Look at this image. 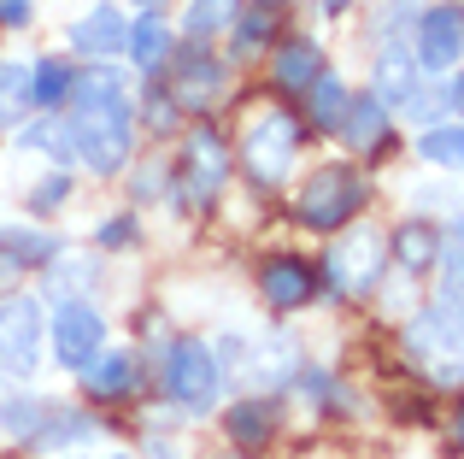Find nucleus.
<instances>
[{
  "label": "nucleus",
  "instance_id": "f257e3e1",
  "mask_svg": "<svg viewBox=\"0 0 464 459\" xmlns=\"http://www.w3.org/2000/svg\"><path fill=\"white\" fill-rule=\"evenodd\" d=\"M59 130H65L71 160H82L94 177H118L130 165V94L71 106V112L59 118Z\"/></svg>",
  "mask_w": 464,
  "mask_h": 459
},
{
  "label": "nucleus",
  "instance_id": "f03ea898",
  "mask_svg": "<svg viewBox=\"0 0 464 459\" xmlns=\"http://www.w3.org/2000/svg\"><path fill=\"white\" fill-rule=\"evenodd\" d=\"M300 160V118L283 112V106H271V112H259L247 124V136H241V165H247V177L259 189H276L288 171H295Z\"/></svg>",
  "mask_w": 464,
  "mask_h": 459
},
{
  "label": "nucleus",
  "instance_id": "7ed1b4c3",
  "mask_svg": "<svg viewBox=\"0 0 464 459\" xmlns=\"http://www.w3.org/2000/svg\"><path fill=\"white\" fill-rule=\"evenodd\" d=\"M359 207H364V177L353 165H324V171L306 177V189L295 200V219L306 230H341V224H353Z\"/></svg>",
  "mask_w": 464,
  "mask_h": 459
},
{
  "label": "nucleus",
  "instance_id": "20e7f679",
  "mask_svg": "<svg viewBox=\"0 0 464 459\" xmlns=\"http://www.w3.org/2000/svg\"><path fill=\"white\" fill-rule=\"evenodd\" d=\"M165 389L188 413H212L218 395H224V366H218V354L206 342H177L165 366Z\"/></svg>",
  "mask_w": 464,
  "mask_h": 459
},
{
  "label": "nucleus",
  "instance_id": "39448f33",
  "mask_svg": "<svg viewBox=\"0 0 464 459\" xmlns=\"http://www.w3.org/2000/svg\"><path fill=\"white\" fill-rule=\"evenodd\" d=\"M42 359V307L30 295L0 300V377H30Z\"/></svg>",
  "mask_w": 464,
  "mask_h": 459
},
{
  "label": "nucleus",
  "instance_id": "423d86ee",
  "mask_svg": "<svg viewBox=\"0 0 464 459\" xmlns=\"http://www.w3.org/2000/svg\"><path fill=\"white\" fill-rule=\"evenodd\" d=\"M382 236L376 230H353V236H341L335 248H329V283H335V295H371L376 277H382Z\"/></svg>",
  "mask_w": 464,
  "mask_h": 459
},
{
  "label": "nucleus",
  "instance_id": "0eeeda50",
  "mask_svg": "<svg viewBox=\"0 0 464 459\" xmlns=\"http://www.w3.org/2000/svg\"><path fill=\"white\" fill-rule=\"evenodd\" d=\"M224 177H229V153H224V142H218L212 130H194L188 148H182V165H177V189H182V200H188V207H206V200L224 189Z\"/></svg>",
  "mask_w": 464,
  "mask_h": 459
},
{
  "label": "nucleus",
  "instance_id": "6e6552de",
  "mask_svg": "<svg viewBox=\"0 0 464 459\" xmlns=\"http://www.w3.org/2000/svg\"><path fill=\"white\" fill-rule=\"evenodd\" d=\"M106 347V318L89 307V300H65L53 312V354L65 371H82L94 354Z\"/></svg>",
  "mask_w": 464,
  "mask_h": 459
},
{
  "label": "nucleus",
  "instance_id": "1a4fd4ad",
  "mask_svg": "<svg viewBox=\"0 0 464 459\" xmlns=\"http://www.w3.org/2000/svg\"><path fill=\"white\" fill-rule=\"evenodd\" d=\"M165 94H170L177 112H212V101L224 94V59H212V54L177 59V65H170Z\"/></svg>",
  "mask_w": 464,
  "mask_h": 459
},
{
  "label": "nucleus",
  "instance_id": "9d476101",
  "mask_svg": "<svg viewBox=\"0 0 464 459\" xmlns=\"http://www.w3.org/2000/svg\"><path fill=\"white\" fill-rule=\"evenodd\" d=\"M459 6L447 0V6H430L423 12V35H418V65L423 71H435V77H447V71H459V42H464V30H459Z\"/></svg>",
  "mask_w": 464,
  "mask_h": 459
},
{
  "label": "nucleus",
  "instance_id": "9b49d317",
  "mask_svg": "<svg viewBox=\"0 0 464 459\" xmlns=\"http://www.w3.org/2000/svg\"><path fill=\"white\" fill-rule=\"evenodd\" d=\"M312 288H317V283H312V265H306V259H288V253H283V259H265V271H259V295L271 300L276 312L306 307Z\"/></svg>",
  "mask_w": 464,
  "mask_h": 459
},
{
  "label": "nucleus",
  "instance_id": "f8f14e48",
  "mask_svg": "<svg viewBox=\"0 0 464 459\" xmlns=\"http://www.w3.org/2000/svg\"><path fill=\"white\" fill-rule=\"evenodd\" d=\"M82 383H89L94 401H124V395L136 389V359H130L124 347H101V354L82 366Z\"/></svg>",
  "mask_w": 464,
  "mask_h": 459
},
{
  "label": "nucleus",
  "instance_id": "ddd939ff",
  "mask_svg": "<svg viewBox=\"0 0 464 459\" xmlns=\"http://www.w3.org/2000/svg\"><path fill=\"white\" fill-rule=\"evenodd\" d=\"M124 35H130L124 12H118V6H94L89 18H77L65 30V42L77 47V54H118V47H124Z\"/></svg>",
  "mask_w": 464,
  "mask_h": 459
},
{
  "label": "nucleus",
  "instance_id": "4468645a",
  "mask_svg": "<svg viewBox=\"0 0 464 459\" xmlns=\"http://www.w3.org/2000/svg\"><path fill=\"white\" fill-rule=\"evenodd\" d=\"M341 136L353 142V153H376L388 142V106L376 101V94L347 101V112H341Z\"/></svg>",
  "mask_w": 464,
  "mask_h": 459
},
{
  "label": "nucleus",
  "instance_id": "2eb2a0df",
  "mask_svg": "<svg viewBox=\"0 0 464 459\" xmlns=\"http://www.w3.org/2000/svg\"><path fill=\"white\" fill-rule=\"evenodd\" d=\"M406 347H411V354H423V359L459 354V312L453 307H435V312H423V318H411L406 324Z\"/></svg>",
  "mask_w": 464,
  "mask_h": 459
},
{
  "label": "nucleus",
  "instance_id": "dca6fc26",
  "mask_svg": "<svg viewBox=\"0 0 464 459\" xmlns=\"http://www.w3.org/2000/svg\"><path fill=\"white\" fill-rule=\"evenodd\" d=\"M295 366H300V354L288 336H259V347H247V383H259V389L283 383Z\"/></svg>",
  "mask_w": 464,
  "mask_h": 459
},
{
  "label": "nucleus",
  "instance_id": "f3484780",
  "mask_svg": "<svg viewBox=\"0 0 464 459\" xmlns=\"http://www.w3.org/2000/svg\"><path fill=\"white\" fill-rule=\"evenodd\" d=\"M130 42V59H136L141 71H159L170 59V24H165V12H148V18H136V30L124 35Z\"/></svg>",
  "mask_w": 464,
  "mask_h": 459
},
{
  "label": "nucleus",
  "instance_id": "a211bd4d",
  "mask_svg": "<svg viewBox=\"0 0 464 459\" xmlns=\"http://www.w3.org/2000/svg\"><path fill=\"white\" fill-rule=\"evenodd\" d=\"M317 71H324V54H317L312 42H283L276 47V83H283L288 94H306Z\"/></svg>",
  "mask_w": 464,
  "mask_h": 459
},
{
  "label": "nucleus",
  "instance_id": "6ab92c4d",
  "mask_svg": "<svg viewBox=\"0 0 464 459\" xmlns=\"http://www.w3.org/2000/svg\"><path fill=\"white\" fill-rule=\"evenodd\" d=\"M224 430L241 442V448H265V442H271V430H276V413H271V401H241L236 413L224 418Z\"/></svg>",
  "mask_w": 464,
  "mask_h": 459
},
{
  "label": "nucleus",
  "instance_id": "aec40b11",
  "mask_svg": "<svg viewBox=\"0 0 464 459\" xmlns=\"http://www.w3.org/2000/svg\"><path fill=\"white\" fill-rule=\"evenodd\" d=\"M411 94H418V71H411L406 54H382V65H376V101L382 106H406Z\"/></svg>",
  "mask_w": 464,
  "mask_h": 459
},
{
  "label": "nucleus",
  "instance_id": "412c9836",
  "mask_svg": "<svg viewBox=\"0 0 464 459\" xmlns=\"http://www.w3.org/2000/svg\"><path fill=\"white\" fill-rule=\"evenodd\" d=\"M24 112H30V65L0 59V124H24Z\"/></svg>",
  "mask_w": 464,
  "mask_h": 459
},
{
  "label": "nucleus",
  "instance_id": "4be33fe9",
  "mask_svg": "<svg viewBox=\"0 0 464 459\" xmlns=\"http://www.w3.org/2000/svg\"><path fill=\"white\" fill-rule=\"evenodd\" d=\"M65 83H71L65 59H35V65H30V106H42V112L65 106Z\"/></svg>",
  "mask_w": 464,
  "mask_h": 459
},
{
  "label": "nucleus",
  "instance_id": "5701e85b",
  "mask_svg": "<svg viewBox=\"0 0 464 459\" xmlns=\"http://www.w3.org/2000/svg\"><path fill=\"white\" fill-rule=\"evenodd\" d=\"M306 106H312V124H317V130H341V112H347V89H341V77L317 71Z\"/></svg>",
  "mask_w": 464,
  "mask_h": 459
},
{
  "label": "nucleus",
  "instance_id": "b1692460",
  "mask_svg": "<svg viewBox=\"0 0 464 459\" xmlns=\"http://www.w3.org/2000/svg\"><path fill=\"white\" fill-rule=\"evenodd\" d=\"M435 248H441V230L435 224H400V236H394V253H400V265H406V271H423V265L435 259Z\"/></svg>",
  "mask_w": 464,
  "mask_h": 459
},
{
  "label": "nucleus",
  "instance_id": "393cba45",
  "mask_svg": "<svg viewBox=\"0 0 464 459\" xmlns=\"http://www.w3.org/2000/svg\"><path fill=\"white\" fill-rule=\"evenodd\" d=\"M89 436H94L89 413H42V425H35L42 448H71V442H89Z\"/></svg>",
  "mask_w": 464,
  "mask_h": 459
},
{
  "label": "nucleus",
  "instance_id": "a878e982",
  "mask_svg": "<svg viewBox=\"0 0 464 459\" xmlns=\"http://www.w3.org/2000/svg\"><path fill=\"white\" fill-rule=\"evenodd\" d=\"M241 18V0H188V35H218Z\"/></svg>",
  "mask_w": 464,
  "mask_h": 459
},
{
  "label": "nucleus",
  "instance_id": "bb28decb",
  "mask_svg": "<svg viewBox=\"0 0 464 459\" xmlns=\"http://www.w3.org/2000/svg\"><path fill=\"white\" fill-rule=\"evenodd\" d=\"M229 30H236V59H253L265 42H271V30H276V12H247V18H236Z\"/></svg>",
  "mask_w": 464,
  "mask_h": 459
},
{
  "label": "nucleus",
  "instance_id": "cd10ccee",
  "mask_svg": "<svg viewBox=\"0 0 464 459\" xmlns=\"http://www.w3.org/2000/svg\"><path fill=\"white\" fill-rule=\"evenodd\" d=\"M418 153H423L430 165H447V171H453V165H459V153H464V136H459V124H435L430 136L418 142Z\"/></svg>",
  "mask_w": 464,
  "mask_h": 459
},
{
  "label": "nucleus",
  "instance_id": "c85d7f7f",
  "mask_svg": "<svg viewBox=\"0 0 464 459\" xmlns=\"http://www.w3.org/2000/svg\"><path fill=\"white\" fill-rule=\"evenodd\" d=\"M42 413H47V406H35V401H12V406H6L0 418H6V430H12V436H35V425H42Z\"/></svg>",
  "mask_w": 464,
  "mask_h": 459
},
{
  "label": "nucleus",
  "instance_id": "c756f323",
  "mask_svg": "<svg viewBox=\"0 0 464 459\" xmlns=\"http://www.w3.org/2000/svg\"><path fill=\"white\" fill-rule=\"evenodd\" d=\"M65 200H71V177L59 171V177H47V183H42V189L30 195V207H35V212H59Z\"/></svg>",
  "mask_w": 464,
  "mask_h": 459
},
{
  "label": "nucleus",
  "instance_id": "7c9ffc66",
  "mask_svg": "<svg viewBox=\"0 0 464 459\" xmlns=\"http://www.w3.org/2000/svg\"><path fill=\"white\" fill-rule=\"evenodd\" d=\"M30 18H35L30 0H0V24H6V30H24Z\"/></svg>",
  "mask_w": 464,
  "mask_h": 459
},
{
  "label": "nucleus",
  "instance_id": "2f4dec72",
  "mask_svg": "<svg viewBox=\"0 0 464 459\" xmlns=\"http://www.w3.org/2000/svg\"><path fill=\"white\" fill-rule=\"evenodd\" d=\"M148 106H153V112H148V124H153V130H170V124H177V106H170V94H153Z\"/></svg>",
  "mask_w": 464,
  "mask_h": 459
},
{
  "label": "nucleus",
  "instance_id": "473e14b6",
  "mask_svg": "<svg viewBox=\"0 0 464 459\" xmlns=\"http://www.w3.org/2000/svg\"><path fill=\"white\" fill-rule=\"evenodd\" d=\"M118 241H136V219H112L101 230V248H118Z\"/></svg>",
  "mask_w": 464,
  "mask_h": 459
},
{
  "label": "nucleus",
  "instance_id": "72a5a7b5",
  "mask_svg": "<svg viewBox=\"0 0 464 459\" xmlns=\"http://www.w3.org/2000/svg\"><path fill=\"white\" fill-rule=\"evenodd\" d=\"M148 454H153V459H177V442H165V436H148Z\"/></svg>",
  "mask_w": 464,
  "mask_h": 459
},
{
  "label": "nucleus",
  "instance_id": "f704fd0d",
  "mask_svg": "<svg viewBox=\"0 0 464 459\" xmlns=\"http://www.w3.org/2000/svg\"><path fill=\"white\" fill-rule=\"evenodd\" d=\"M12 271H18V265H12V259H6V253H0V288H6V283H12Z\"/></svg>",
  "mask_w": 464,
  "mask_h": 459
},
{
  "label": "nucleus",
  "instance_id": "c9c22d12",
  "mask_svg": "<svg viewBox=\"0 0 464 459\" xmlns=\"http://www.w3.org/2000/svg\"><path fill=\"white\" fill-rule=\"evenodd\" d=\"M353 6V0H324V12H329V18H335V12H347Z\"/></svg>",
  "mask_w": 464,
  "mask_h": 459
},
{
  "label": "nucleus",
  "instance_id": "e433bc0d",
  "mask_svg": "<svg viewBox=\"0 0 464 459\" xmlns=\"http://www.w3.org/2000/svg\"><path fill=\"white\" fill-rule=\"evenodd\" d=\"M141 6H165V0H141Z\"/></svg>",
  "mask_w": 464,
  "mask_h": 459
},
{
  "label": "nucleus",
  "instance_id": "4c0bfd02",
  "mask_svg": "<svg viewBox=\"0 0 464 459\" xmlns=\"http://www.w3.org/2000/svg\"><path fill=\"white\" fill-rule=\"evenodd\" d=\"M265 6H288V0H265Z\"/></svg>",
  "mask_w": 464,
  "mask_h": 459
},
{
  "label": "nucleus",
  "instance_id": "58836bf2",
  "mask_svg": "<svg viewBox=\"0 0 464 459\" xmlns=\"http://www.w3.org/2000/svg\"><path fill=\"white\" fill-rule=\"evenodd\" d=\"M112 459H124V454H112Z\"/></svg>",
  "mask_w": 464,
  "mask_h": 459
}]
</instances>
